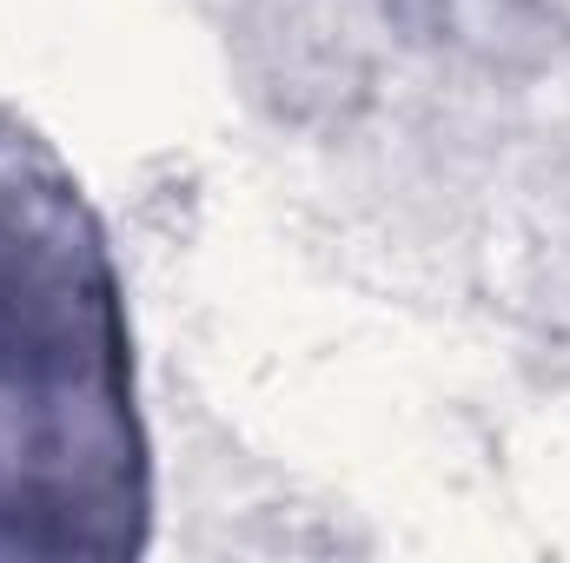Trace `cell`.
<instances>
[{
  "label": "cell",
  "instance_id": "6da1fadb",
  "mask_svg": "<svg viewBox=\"0 0 570 563\" xmlns=\"http://www.w3.org/2000/svg\"><path fill=\"white\" fill-rule=\"evenodd\" d=\"M146 511L127 325L67 186L0 172V557L134 551Z\"/></svg>",
  "mask_w": 570,
  "mask_h": 563
}]
</instances>
